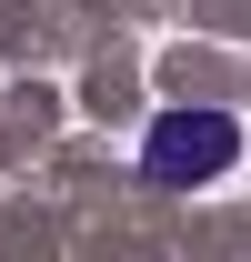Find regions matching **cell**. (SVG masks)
<instances>
[{
    "instance_id": "6da1fadb",
    "label": "cell",
    "mask_w": 251,
    "mask_h": 262,
    "mask_svg": "<svg viewBox=\"0 0 251 262\" xmlns=\"http://www.w3.org/2000/svg\"><path fill=\"white\" fill-rule=\"evenodd\" d=\"M231 171H241V121H231V111H211V101L151 111V131H141V182L201 192V182H231Z\"/></svg>"
}]
</instances>
